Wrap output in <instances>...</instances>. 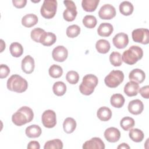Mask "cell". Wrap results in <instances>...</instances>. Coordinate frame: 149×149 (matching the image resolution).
<instances>
[{"label": "cell", "mask_w": 149, "mask_h": 149, "mask_svg": "<svg viewBox=\"0 0 149 149\" xmlns=\"http://www.w3.org/2000/svg\"><path fill=\"white\" fill-rule=\"evenodd\" d=\"M117 148L118 149H120V148H130V147L128 146L127 144L123 143L120 144L119 146H118Z\"/></svg>", "instance_id": "44"}, {"label": "cell", "mask_w": 149, "mask_h": 149, "mask_svg": "<svg viewBox=\"0 0 149 149\" xmlns=\"http://www.w3.org/2000/svg\"><path fill=\"white\" fill-rule=\"evenodd\" d=\"M9 51L13 56L17 58L23 54V48L20 43L14 42L10 44L9 47Z\"/></svg>", "instance_id": "29"}, {"label": "cell", "mask_w": 149, "mask_h": 149, "mask_svg": "<svg viewBox=\"0 0 149 149\" xmlns=\"http://www.w3.org/2000/svg\"><path fill=\"white\" fill-rule=\"evenodd\" d=\"M124 79V74L122 71L119 70H112L104 79L106 86L110 88H115L118 87Z\"/></svg>", "instance_id": "5"}, {"label": "cell", "mask_w": 149, "mask_h": 149, "mask_svg": "<svg viewBox=\"0 0 149 149\" xmlns=\"http://www.w3.org/2000/svg\"><path fill=\"white\" fill-rule=\"evenodd\" d=\"M99 17L104 20H110L116 15V9L111 4H105L101 7L98 12Z\"/></svg>", "instance_id": "10"}, {"label": "cell", "mask_w": 149, "mask_h": 149, "mask_svg": "<svg viewBox=\"0 0 149 149\" xmlns=\"http://www.w3.org/2000/svg\"><path fill=\"white\" fill-rule=\"evenodd\" d=\"M41 127L37 125H32L26 127L25 133L27 137L30 138L38 137L41 134Z\"/></svg>", "instance_id": "22"}, {"label": "cell", "mask_w": 149, "mask_h": 149, "mask_svg": "<svg viewBox=\"0 0 149 149\" xmlns=\"http://www.w3.org/2000/svg\"><path fill=\"white\" fill-rule=\"evenodd\" d=\"M97 19L93 15H86L83 19V24L88 29H93L97 25Z\"/></svg>", "instance_id": "35"}, {"label": "cell", "mask_w": 149, "mask_h": 149, "mask_svg": "<svg viewBox=\"0 0 149 149\" xmlns=\"http://www.w3.org/2000/svg\"><path fill=\"white\" fill-rule=\"evenodd\" d=\"M63 3L66 7V9L63 13L64 19L68 22L73 21L77 14L74 2L72 1H64Z\"/></svg>", "instance_id": "7"}, {"label": "cell", "mask_w": 149, "mask_h": 149, "mask_svg": "<svg viewBox=\"0 0 149 149\" xmlns=\"http://www.w3.org/2000/svg\"><path fill=\"white\" fill-rule=\"evenodd\" d=\"M139 91L140 94L143 98L146 99H148L149 98V86L148 85L142 87L139 90Z\"/></svg>", "instance_id": "41"}, {"label": "cell", "mask_w": 149, "mask_h": 149, "mask_svg": "<svg viewBox=\"0 0 149 149\" xmlns=\"http://www.w3.org/2000/svg\"><path fill=\"white\" fill-rule=\"evenodd\" d=\"M129 78L131 81H134L137 83H141L146 78V74L141 69H134L129 73Z\"/></svg>", "instance_id": "19"}, {"label": "cell", "mask_w": 149, "mask_h": 149, "mask_svg": "<svg viewBox=\"0 0 149 149\" xmlns=\"http://www.w3.org/2000/svg\"><path fill=\"white\" fill-rule=\"evenodd\" d=\"M63 148V143L59 139H54L47 141L45 143L44 149H62Z\"/></svg>", "instance_id": "33"}, {"label": "cell", "mask_w": 149, "mask_h": 149, "mask_svg": "<svg viewBox=\"0 0 149 149\" xmlns=\"http://www.w3.org/2000/svg\"><path fill=\"white\" fill-rule=\"evenodd\" d=\"M41 121L43 125L45 127H54L56 124V117L55 112L51 109L45 111L42 114Z\"/></svg>", "instance_id": "9"}, {"label": "cell", "mask_w": 149, "mask_h": 149, "mask_svg": "<svg viewBox=\"0 0 149 149\" xmlns=\"http://www.w3.org/2000/svg\"><path fill=\"white\" fill-rule=\"evenodd\" d=\"M135 125L134 120L129 116H126L123 118L120 122V125L122 127V128L126 131H127L132 129Z\"/></svg>", "instance_id": "32"}, {"label": "cell", "mask_w": 149, "mask_h": 149, "mask_svg": "<svg viewBox=\"0 0 149 149\" xmlns=\"http://www.w3.org/2000/svg\"><path fill=\"white\" fill-rule=\"evenodd\" d=\"M56 37L55 34L44 31L40 37V42L44 46H51L56 42Z\"/></svg>", "instance_id": "17"}, {"label": "cell", "mask_w": 149, "mask_h": 149, "mask_svg": "<svg viewBox=\"0 0 149 149\" xmlns=\"http://www.w3.org/2000/svg\"><path fill=\"white\" fill-rule=\"evenodd\" d=\"M34 117L33 110L27 106H24L19 109L12 115V120L16 126H22L30 122Z\"/></svg>", "instance_id": "1"}, {"label": "cell", "mask_w": 149, "mask_h": 149, "mask_svg": "<svg viewBox=\"0 0 149 149\" xmlns=\"http://www.w3.org/2000/svg\"><path fill=\"white\" fill-rule=\"evenodd\" d=\"M143 55V51L141 48L137 45H132L127 50L123 52L122 55V59L125 63L131 65L141 59Z\"/></svg>", "instance_id": "3"}, {"label": "cell", "mask_w": 149, "mask_h": 149, "mask_svg": "<svg viewBox=\"0 0 149 149\" xmlns=\"http://www.w3.org/2000/svg\"><path fill=\"white\" fill-rule=\"evenodd\" d=\"M7 88L9 90L21 93L24 92L27 87L28 83L26 79L19 74L12 75L7 81Z\"/></svg>", "instance_id": "2"}, {"label": "cell", "mask_w": 149, "mask_h": 149, "mask_svg": "<svg viewBox=\"0 0 149 149\" xmlns=\"http://www.w3.org/2000/svg\"><path fill=\"white\" fill-rule=\"evenodd\" d=\"M56 9V0H45L41 7V15L45 19H51L55 15Z\"/></svg>", "instance_id": "6"}, {"label": "cell", "mask_w": 149, "mask_h": 149, "mask_svg": "<svg viewBox=\"0 0 149 149\" xmlns=\"http://www.w3.org/2000/svg\"><path fill=\"white\" fill-rule=\"evenodd\" d=\"M45 31L44 30L41 28H35L33 29L31 31V39L36 42H40V38L41 34Z\"/></svg>", "instance_id": "39"}, {"label": "cell", "mask_w": 149, "mask_h": 149, "mask_svg": "<svg viewBox=\"0 0 149 149\" xmlns=\"http://www.w3.org/2000/svg\"><path fill=\"white\" fill-rule=\"evenodd\" d=\"M1 52H2L3 50L5 48V43L4 42L3 40H1Z\"/></svg>", "instance_id": "45"}, {"label": "cell", "mask_w": 149, "mask_h": 149, "mask_svg": "<svg viewBox=\"0 0 149 149\" xmlns=\"http://www.w3.org/2000/svg\"><path fill=\"white\" fill-rule=\"evenodd\" d=\"M109 61L114 66H120L122 63L121 54L116 51L112 52L109 55Z\"/></svg>", "instance_id": "36"}, {"label": "cell", "mask_w": 149, "mask_h": 149, "mask_svg": "<svg viewBox=\"0 0 149 149\" xmlns=\"http://www.w3.org/2000/svg\"><path fill=\"white\" fill-rule=\"evenodd\" d=\"M113 30V28L111 24L109 23H102L99 26L97 29V33L100 36L108 37L112 34Z\"/></svg>", "instance_id": "20"}, {"label": "cell", "mask_w": 149, "mask_h": 149, "mask_svg": "<svg viewBox=\"0 0 149 149\" xmlns=\"http://www.w3.org/2000/svg\"><path fill=\"white\" fill-rule=\"evenodd\" d=\"M54 93L57 96H62L65 94L66 91V86L62 81L55 82L52 87Z\"/></svg>", "instance_id": "31"}, {"label": "cell", "mask_w": 149, "mask_h": 149, "mask_svg": "<svg viewBox=\"0 0 149 149\" xmlns=\"http://www.w3.org/2000/svg\"><path fill=\"white\" fill-rule=\"evenodd\" d=\"M63 127L65 133L68 134L72 133L76 129V122L72 118H67L63 123Z\"/></svg>", "instance_id": "24"}, {"label": "cell", "mask_w": 149, "mask_h": 149, "mask_svg": "<svg viewBox=\"0 0 149 149\" xmlns=\"http://www.w3.org/2000/svg\"><path fill=\"white\" fill-rule=\"evenodd\" d=\"M48 72L51 77L53 78H59L63 74V69L60 66L54 64L50 66Z\"/></svg>", "instance_id": "34"}, {"label": "cell", "mask_w": 149, "mask_h": 149, "mask_svg": "<svg viewBox=\"0 0 149 149\" xmlns=\"http://www.w3.org/2000/svg\"><path fill=\"white\" fill-rule=\"evenodd\" d=\"M125 101V98L121 94H114L111 97L110 102L113 107L120 108L124 105Z\"/></svg>", "instance_id": "26"}, {"label": "cell", "mask_w": 149, "mask_h": 149, "mask_svg": "<svg viewBox=\"0 0 149 149\" xmlns=\"http://www.w3.org/2000/svg\"><path fill=\"white\" fill-rule=\"evenodd\" d=\"M68 49L62 45H58L52 51V56L53 59L57 62H62L65 61L68 58Z\"/></svg>", "instance_id": "11"}, {"label": "cell", "mask_w": 149, "mask_h": 149, "mask_svg": "<svg viewBox=\"0 0 149 149\" xmlns=\"http://www.w3.org/2000/svg\"><path fill=\"white\" fill-rule=\"evenodd\" d=\"M12 3L13 5L17 8H22L26 5V0H13Z\"/></svg>", "instance_id": "42"}, {"label": "cell", "mask_w": 149, "mask_h": 149, "mask_svg": "<svg viewBox=\"0 0 149 149\" xmlns=\"http://www.w3.org/2000/svg\"><path fill=\"white\" fill-rule=\"evenodd\" d=\"M84 149H104L105 144L99 137H93L86 141L83 145Z\"/></svg>", "instance_id": "14"}, {"label": "cell", "mask_w": 149, "mask_h": 149, "mask_svg": "<svg viewBox=\"0 0 149 149\" xmlns=\"http://www.w3.org/2000/svg\"><path fill=\"white\" fill-rule=\"evenodd\" d=\"M27 148L28 149H40V145L37 141H31L29 143Z\"/></svg>", "instance_id": "43"}, {"label": "cell", "mask_w": 149, "mask_h": 149, "mask_svg": "<svg viewBox=\"0 0 149 149\" xmlns=\"http://www.w3.org/2000/svg\"><path fill=\"white\" fill-rule=\"evenodd\" d=\"M95 48L98 52L101 54H106L109 51L111 46L108 41L104 39H101L97 41Z\"/></svg>", "instance_id": "25"}, {"label": "cell", "mask_w": 149, "mask_h": 149, "mask_svg": "<svg viewBox=\"0 0 149 149\" xmlns=\"http://www.w3.org/2000/svg\"><path fill=\"white\" fill-rule=\"evenodd\" d=\"M38 21L37 16L33 13L27 14L22 19V24L26 27H31L36 25Z\"/></svg>", "instance_id": "21"}, {"label": "cell", "mask_w": 149, "mask_h": 149, "mask_svg": "<svg viewBox=\"0 0 149 149\" xmlns=\"http://www.w3.org/2000/svg\"><path fill=\"white\" fill-rule=\"evenodd\" d=\"M132 36L134 42L147 44L149 42V30L147 29H137L132 31Z\"/></svg>", "instance_id": "8"}, {"label": "cell", "mask_w": 149, "mask_h": 149, "mask_svg": "<svg viewBox=\"0 0 149 149\" xmlns=\"http://www.w3.org/2000/svg\"><path fill=\"white\" fill-rule=\"evenodd\" d=\"M119 8L120 12L125 16L130 15L133 13L134 9L133 5L129 1H123L121 2Z\"/></svg>", "instance_id": "28"}, {"label": "cell", "mask_w": 149, "mask_h": 149, "mask_svg": "<svg viewBox=\"0 0 149 149\" xmlns=\"http://www.w3.org/2000/svg\"><path fill=\"white\" fill-rule=\"evenodd\" d=\"M127 108L130 113L133 115H139L143 112L144 105L141 100L136 99L130 101Z\"/></svg>", "instance_id": "16"}, {"label": "cell", "mask_w": 149, "mask_h": 149, "mask_svg": "<svg viewBox=\"0 0 149 149\" xmlns=\"http://www.w3.org/2000/svg\"><path fill=\"white\" fill-rule=\"evenodd\" d=\"M97 115L101 120L108 121L111 118L112 111L107 107H102L98 109Z\"/></svg>", "instance_id": "23"}, {"label": "cell", "mask_w": 149, "mask_h": 149, "mask_svg": "<svg viewBox=\"0 0 149 149\" xmlns=\"http://www.w3.org/2000/svg\"><path fill=\"white\" fill-rule=\"evenodd\" d=\"M104 137L108 141L115 143L119 140L120 137V133L118 129L114 127H111L105 130Z\"/></svg>", "instance_id": "13"}, {"label": "cell", "mask_w": 149, "mask_h": 149, "mask_svg": "<svg viewBox=\"0 0 149 149\" xmlns=\"http://www.w3.org/2000/svg\"><path fill=\"white\" fill-rule=\"evenodd\" d=\"M98 82V78L93 74L85 75L79 86V90L82 94L89 95L91 94Z\"/></svg>", "instance_id": "4"}, {"label": "cell", "mask_w": 149, "mask_h": 149, "mask_svg": "<svg viewBox=\"0 0 149 149\" xmlns=\"http://www.w3.org/2000/svg\"><path fill=\"white\" fill-rule=\"evenodd\" d=\"M99 2V0H83L81 6L85 11L91 12L96 9Z\"/></svg>", "instance_id": "27"}, {"label": "cell", "mask_w": 149, "mask_h": 149, "mask_svg": "<svg viewBox=\"0 0 149 149\" xmlns=\"http://www.w3.org/2000/svg\"><path fill=\"white\" fill-rule=\"evenodd\" d=\"M139 85L134 81L127 82L124 87V92L129 97H133L138 94Z\"/></svg>", "instance_id": "18"}, {"label": "cell", "mask_w": 149, "mask_h": 149, "mask_svg": "<svg viewBox=\"0 0 149 149\" xmlns=\"http://www.w3.org/2000/svg\"><path fill=\"white\" fill-rule=\"evenodd\" d=\"M66 79L70 84H75L79 80V74L77 72L74 70L69 71L66 73Z\"/></svg>", "instance_id": "38"}, {"label": "cell", "mask_w": 149, "mask_h": 149, "mask_svg": "<svg viewBox=\"0 0 149 149\" xmlns=\"http://www.w3.org/2000/svg\"><path fill=\"white\" fill-rule=\"evenodd\" d=\"M21 66L22 70L24 73L27 74L31 73L35 67L34 60L33 57L29 55H26L22 61Z\"/></svg>", "instance_id": "15"}, {"label": "cell", "mask_w": 149, "mask_h": 149, "mask_svg": "<svg viewBox=\"0 0 149 149\" xmlns=\"http://www.w3.org/2000/svg\"><path fill=\"white\" fill-rule=\"evenodd\" d=\"M113 45L118 49L125 48L129 43V38L127 34L124 33L116 34L112 39Z\"/></svg>", "instance_id": "12"}, {"label": "cell", "mask_w": 149, "mask_h": 149, "mask_svg": "<svg viewBox=\"0 0 149 149\" xmlns=\"http://www.w3.org/2000/svg\"><path fill=\"white\" fill-rule=\"evenodd\" d=\"M10 73V69L6 65L4 64H1L0 65V78L3 79L6 78Z\"/></svg>", "instance_id": "40"}, {"label": "cell", "mask_w": 149, "mask_h": 149, "mask_svg": "<svg viewBox=\"0 0 149 149\" xmlns=\"http://www.w3.org/2000/svg\"><path fill=\"white\" fill-rule=\"evenodd\" d=\"M129 136L130 139L136 143L141 142L144 139L143 132L139 129H130L129 133Z\"/></svg>", "instance_id": "30"}, {"label": "cell", "mask_w": 149, "mask_h": 149, "mask_svg": "<svg viewBox=\"0 0 149 149\" xmlns=\"http://www.w3.org/2000/svg\"><path fill=\"white\" fill-rule=\"evenodd\" d=\"M80 33V28L76 24H73L68 27L66 29V35L70 38L76 37Z\"/></svg>", "instance_id": "37"}]
</instances>
